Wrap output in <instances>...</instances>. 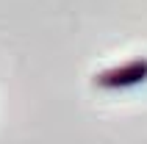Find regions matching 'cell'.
<instances>
[{"instance_id": "1", "label": "cell", "mask_w": 147, "mask_h": 144, "mask_svg": "<svg viewBox=\"0 0 147 144\" xmlns=\"http://www.w3.org/2000/svg\"><path fill=\"white\" fill-rule=\"evenodd\" d=\"M147 80V58L136 56L125 64H117L111 69H103L94 75V86L97 89H108V92H117V89H131L139 86Z\"/></svg>"}]
</instances>
